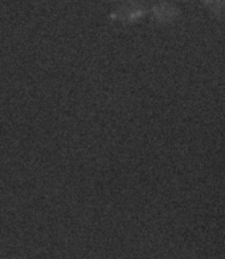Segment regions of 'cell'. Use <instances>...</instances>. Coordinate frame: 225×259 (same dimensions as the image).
<instances>
[{"instance_id":"1","label":"cell","mask_w":225,"mask_h":259,"mask_svg":"<svg viewBox=\"0 0 225 259\" xmlns=\"http://www.w3.org/2000/svg\"><path fill=\"white\" fill-rule=\"evenodd\" d=\"M156 11H158L159 18L164 19V20H173V19L178 18V14H179V12H178V8H175L174 6L167 3L158 6Z\"/></svg>"},{"instance_id":"2","label":"cell","mask_w":225,"mask_h":259,"mask_svg":"<svg viewBox=\"0 0 225 259\" xmlns=\"http://www.w3.org/2000/svg\"><path fill=\"white\" fill-rule=\"evenodd\" d=\"M207 8L213 12L217 16H221L225 14V0H204Z\"/></svg>"}]
</instances>
